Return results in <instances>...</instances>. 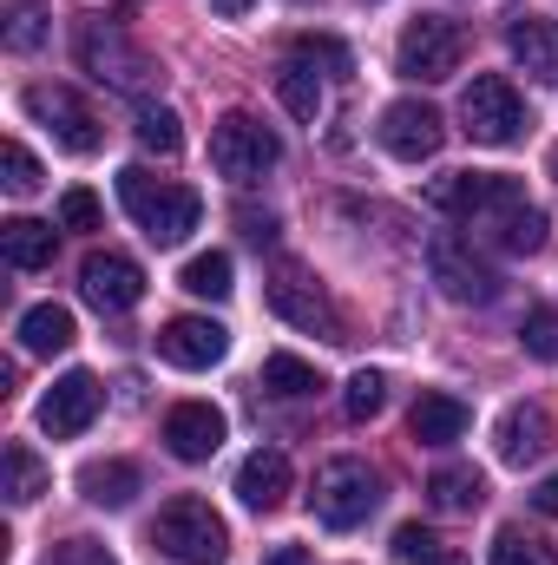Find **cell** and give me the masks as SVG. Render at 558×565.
I'll list each match as a JSON object with an SVG mask.
<instances>
[{
	"instance_id": "obj_2",
	"label": "cell",
	"mask_w": 558,
	"mask_h": 565,
	"mask_svg": "<svg viewBox=\"0 0 558 565\" xmlns=\"http://www.w3.org/2000/svg\"><path fill=\"white\" fill-rule=\"evenodd\" d=\"M151 546H158L164 559H178V565H217L224 553H230V526H224V513H217L211 500L178 493V500L158 507V520H151Z\"/></svg>"
},
{
	"instance_id": "obj_11",
	"label": "cell",
	"mask_w": 558,
	"mask_h": 565,
	"mask_svg": "<svg viewBox=\"0 0 558 565\" xmlns=\"http://www.w3.org/2000/svg\"><path fill=\"white\" fill-rule=\"evenodd\" d=\"M20 106H26V119H40V126L53 132V145H66L73 158H93V151L106 145L99 113H93L73 86H26V93H20Z\"/></svg>"
},
{
	"instance_id": "obj_38",
	"label": "cell",
	"mask_w": 558,
	"mask_h": 565,
	"mask_svg": "<svg viewBox=\"0 0 558 565\" xmlns=\"http://www.w3.org/2000/svg\"><path fill=\"white\" fill-rule=\"evenodd\" d=\"M60 231H99V198L93 191H66L60 198Z\"/></svg>"
},
{
	"instance_id": "obj_6",
	"label": "cell",
	"mask_w": 558,
	"mask_h": 565,
	"mask_svg": "<svg viewBox=\"0 0 558 565\" xmlns=\"http://www.w3.org/2000/svg\"><path fill=\"white\" fill-rule=\"evenodd\" d=\"M79 66L99 79V86H112V93H132L144 99L151 86H158V66H151V53L132 46L112 20H86L79 26Z\"/></svg>"
},
{
	"instance_id": "obj_39",
	"label": "cell",
	"mask_w": 558,
	"mask_h": 565,
	"mask_svg": "<svg viewBox=\"0 0 558 565\" xmlns=\"http://www.w3.org/2000/svg\"><path fill=\"white\" fill-rule=\"evenodd\" d=\"M46 565H119L99 540H66V546H53V559Z\"/></svg>"
},
{
	"instance_id": "obj_22",
	"label": "cell",
	"mask_w": 558,
	"mask_h": 565,
	"mask_svg": "<svg viewBox=\"0 0 558 565\" xmlns=\"http://www.w3.org/2000/svg\"><path fill=\"white\" fill-rule=\"evenodd\" d=\"M73 309L66 302H33L26 316H20V349L26 355H66L73 349Z\"/></svg>"
},
{
	"instance_id": "obj_12",
	"label": "cell",
	"mask_w": 558,
	"mask_h": 565,
	"mask_svg": "<svg viewBox=\"0 0 558 565\" xmlns=\"http://www.w3.org/2000/svg\"><path fill=\"white\" fill-rule=\"evenodd\" d=\"M99 408H106V388H99V375L73 369V375H60V382L40 395V434H53V440H73V434H86V427L99 422Z\"/></svg>"
},
{
	"instance_id": "obj_7",
	"label": "cell",
	"mask_w": 558,
	"mask_h": 565,
	"mask_svg": "<svg viewBox=\"0 0 558 565\" xmlns=\"http://www.w3.org/2000/svg\"><path fill=\"white\" fill-rule=\"evenodd\" d=\"M460 60H466V33H460L447 13H415V20L401 26V40H395V73H401V79H420V86L453 79Z\"/></svg>"
},
{
	"instance_id": "obj_31",
	"label": "cell",
	"mask_w": 558,
	"mask_h": 565,
	"mask_svg": "<svg viewBox=\"0 0 558 565\" xmlns=\"http://www.w3.org/2000/svg\"><path fill=\"white\" fill-rule=\"evenodd\" d=\"M0 7H7V46L33 53L46 40V0H0Z\"/></svg>"
},
{
	"instance_id": "obj_40",
	"label": "cell",
	"mask_w": 558,
	"mask_h": 565,
	"mask_svg": "<svg viewBox=\"0 0 558 565\" xmlns=\"http://www.w3.org/2000/svg\"><path fill=\"white\" fill-rule=\"evenodd\" d=\"M237 224H244L250 244H270V237H277V217H270V211H264V217H257V211H237Z\"/></svg>"
},
{
	"instance_id": "obj_27",
	"label": "cell",
	"mask_w": 558,
	"mask_h": 565,
	"mask_svg": "<svg viewBox=\"0 0 558 565\" xmlns=\"http://www.w3.org/2000/svg\"><path fill=\"white\" fill-rule=\"evenodd\" d=\"M264 388H270L277 402H302V395H315V388H322V369H309L302 355L277 349V355H264Z\"/></svg>"
},
{
	"instance_id": "obj_15",
	"label": "cell",
	"mask_w": 558,
	"mask_h": 565,
	"mask_svg": "<svg viewBox=\"0 0 558 565\" xmlns=\"http://www.w3.org/2000/svg\"><path fill=\"white\" fill-rule=\"evenodd\" d=\"M158 355H164L171 369H217V362L230 355V329L211 322V316H171V322L158 329Z\"/></svg>"
},
{
	"instance_id": "obj_10",
	"label": "cell",
	"mask_w": 558,
	"mask_h": 565,
	"mask_svg": "<svg viewBox=\"0 0 558 565\" xmlns=\"http://www.w3.org/2000/svg\"><path fill=\"white\" fill-rule=\"evenodd\" d=\"M427 277L440 282V296L447 302H493L500 296V270L473 250V237H460V231H440L433 244H427Z\"/></svg>"
},
{
	"instance_id": "obj_34",
	"label": "cell",
	"mask_w": 558,
	"mask_h": 565,
	"mask_svg": "<svg viewBox=\"0 0 558 565\" xmlns=\"http://www.w3.org/2000/svg\"><path fill=\"white\" fill-rule=\"evenodd\" d=\"M0 171H7V191H13V198H33V191H40V164H33V151L20 139L0 145Z\"/></svg>"
},
{
	"instance_id": "obj_24",
	"label": "cell",
	"mask_w": 558,
	"mask_h": 565,
	"mask_svg": "<svg viewBox=\"0 0 558 565\" xmlns=\"http://www.w3.org/2000/svg\"><path fill=\"white\" fill-rule=\"evenodd\" d=\"M427 500H433L440 513H473V507L486 500V473H480V467H433V473H427Z\"/></svg>"
},
{
	"instance_id": "obj_41",
	"label": "cell",
	"mask_w": 558,
	"mask_h": 565,
	"mask_svg": "<svg viewBox=\"0 0 558 565\" xmlns=\"http://www.w3.org/2000/svg\"><path fill=\"white\" fill-rule=\"evenodd\" d=\"M533 507H539L546 520H558V473H546V480L533 487Z\"/></svg>"
},
{
	"instance_id": "obj_13",
	"label": "cell",
	"mask_w": 558,
	"mask_h": 565,
	"mask_svg": "<svg viewBox=\"0 0 558 565\" xmlns=\"http://www.w3.org/2000/svg\"><path fill=\"white\" fill-rule=\"evenodd\" d=\"M375 139H382V151H388V158L420 164V158H433V151H440L447 126H440V113H433V106H420V99H395V106H382Z\"/></svg>"
},
{
	"instance_id": "obj_20",
	"label": "cell",
	"mask_w": 558,
	"mask_h": 565,
	"mask_svg": "<svg viewBox=\"0 0 558 565\" xmlns=\"http://www.w3.org/2000/svg\"><path fill=\"white\" fill-rule=\"evenodd\" d=\"M506 46H513V60H519L539 86H558V26L546 13H519V20L506 26Z\"/></svg>"
},
{
	"instance_id": "obj_44",
	"label": "cell",
	"mask_w": 558,
	"mask_h": 565,
	"mask_svg": "<svg viewBox=\"0 0 558 565\" xmlns=\"http://www.w3.org/2000/svg\"><path fill=\"white\" fill-rule=\"evenodd\" d=\"M427 565H466V559H460V553H447V546H440V553H433V559H427Z\"/></svg>"
},
{
	"instance_id": "obj_3",
	"label": "cell",
	"mask_w": 558,
	"mask_h": 565,
	"mask_svg": "<svg viewBox=\"0 0 558 565\" xmlns=\"http://www.w3.org/2000/svg\"><path fill=\"white\" fill-rule=\"evenodd\" d=\"M382 507V473L355 454H335L315 467V487H309V513L329 526V533H355L368 513Z\"/></svg>"
},
{
	"instance_id": "obj_18",
	"label": "cell",
	"mask_w": 558,
	"mask_h": 565,
	"mask_svg": "<svg viewBox=\"0 0 558 565\" xmlns=\"http://www.w3.org/2000/svg\"><path fill=\"white\" fill-rule=\"evenodd\" d=\"M289 454L282 447H257L244 467H237V500L250 507V513H277L282 500H289Z\"/></svg>"
},
{
	"instance_id": "obj_36",
	"label": "cell",
	"mask_w": 558,
	"mask_h": 565,
	"mask_svg": "<svg viewBox=\"0 0 558 565\" xmlns=\"http://www.w3.org/2000/svg\"><path fill=\"white\" fill-rule=\"evenodd\" d=\"M493 565H546V553H539V540H526L519 526H500V533H493Z\"/></svg>"
},
{
	"instance_id": "obj_4",
	"label": "cell",
	"mask_w": 558,
	"mask_h": 565,
	"mask_svg": "<svg viewBox=\"0 0 558 565\" xmlns=\"http://www.w3.org/2000/svg\"><path fill=\"white\" fill-rule=\"evenodd\" d=\"M460 132L473 145H519L533 132V113L506 73H473L460 93Z\"/></svg>"
},
{
	"instance_id": "obj_28",
	"label": "cell",
	"mask_w": 558,
	"mask_h": 565,
	"mask_svg": "<svg viewBox=\"0 0 558 565\" xmlns=\"http://www.w3.org/2000/svg\"><path fill=\"white\" fill-rule=\"evenodd\" d=\"M277 93H282V106H289L302 126H315V119H322V79H315L302 60H289V66L277 73Z\"/></svg>"
},
{
	"instance_id": "obj_23",
	"label": "cell",
	"mask_w": 558,
	"mask_h": 565,
	"mask_svg": "<svg viewBox=\"0 0 558 565\" xmlns=\"http://www.w3.org/2000/svg\"><path fill=\"white\" fill-rule=\"evenodd\" d=\"M144 487V473L132 467V460H86L79 467V493L93 500V507H132V493Z\"/></svg>"
},
{
	"instance_id": "obj_19",
	"label": "cell",
	"mask_w": 558,
	"mask_h": 565,
	"mask_svg": "<svg viewBox=\"0 0 558 565\" xmlns=\"http://www.w3.org/2000/svg\"><path fill=\"white\" fill-rule=\"evenodd\" d=\"M466 427H473V408L460 395H447V388H420V402L408 408V434L420 447H453Z\"/></svg>"
},
{
	"instance_id": "obj_30",
	"label": "cell",
	"mask_w": 558,
	"mask_h": 565,
	"mask_svg": "<svg viewBox=\"0 0 558 565\" xmlns=\"http://www.w3.org/2000/svg\"><path fill=\"white\" fill-rule=\"evenodd\" d=\"M342 408H348V422H375L388 408V375L382 369H355L348 388H342Z\"/></svg>"
},
{
	"instance_id": "obj_16",
	"label": "cell",
	"mask_w": 558,
	"mask_h": 565,
	"mask_svg": "<svg viewBox=\"0 0 558 565\" xmlns=\"http://www.w3.org/2000/svg\"><path fill=\"white\" fill-rule=\"evenodd\" d=\"M493 447H500L506 467L546 460V447H552V415H546L539 402H513V408L500 415V427H493Z\"/></svg>"
},
{
	"instance_id": "obj_33",
	"label": "cell",
	"mask_w": 558,
	"mask_h": 565,
	"mask_svg": "<svg viewBox=\"0 0 558 565\" xmlns=\"http://www.w3.org/2000/svg\"><path fill=\"white\" fill-rule=\"evenodd\" d=\"M519 342H526V355H539V362H558V309H526V322H519Z\"/></svg>"
},
{
	"instance_id": "obj_45",
	"label": "cell",
	"mask_w": 558,
	"mask_h": 565,
	"mask_svg": "<svg viewBox=\"0 0 558 565\" xmlns=\"http://www.w3.org/2000/svg\"><path fill=\"white\" fill-rule=\"evenodd\" d=\"M552 178H558V145H552Z\"/></svg>"
},
{
	"instance_id": "obj_32",
	"label": "cell",
	"mask_w": 558,
	"mask_h": 565,
	"mask_svg": "<svg viewBox=\"0 0 558 565\" xmlns=\"http://www.w3.org/2000/svg\"><path fill=\"white\" fill-rule=\"evenodd\" d=\"M139 145L144 151H158V158H178V151H184V126H178V113H171V106H139Z\"/></svg>"
},
{
	"instance_id": "obj_14",
	"label": "cell",
	"mask_w": 558,
	"mask_h": 565,
	"mask_svg": "<svg viewBox=\"0 0 558 565\" xmlns=\"http://www.w3.org/2000/svg\"><path fill=\"white\" fill-rule=\"evenodd\" d=\"M79 289H86L93 309L126 316V309H139V296H144V270L126 250H93V257L79 264Z\"/></svg>"
},
{
	"instance_id": "obj_9",
	"label": "cell",
	"mask_w": 558,
	"mask_h": 565,
	"mask_svg": "<svg viewBox=\"0 0 558 565\" xmlns=\"http://www.w3.org/2000/svg\"><path fill=\"white\" fill-rule=\"evenodd\" d=\"M277 158H282V139L264 119H250V113H224V119H217V132H211V164H217L230 184H257Z\"/></svg>"
},
{
	"instance_id": "obj_8",
	"label": "cell",
	"mask_w": 558,
	"mask_h": 565,
	"mask_svg": "<svg viewBox=\"0 0 558 565\" xmlns=\"http://www.w3.org/2000/svg\"><path fill=\"white\" fill-rule=\"evenodd\" d=\"M264 296H270V309H277L289 329H309V335L348 342V322H342V309L329 302L322 277H309L302 264H277V270H270V282H264Z\"/></svg>"
},
{
	"instance_id": "obj_21",
	"label": "cell",
	"mask_w": 558,
	"mask_h": 565,
	"mask_svg": "<svg viewBox=\"0 0 558 565\" xmlns=\"http://www.w3.org/2000/svg\"><path fill=\"white\" fill-rule=\"evenodd\" d=\"M53 250H60V231L53 224H40V217H7L0 224V257L13 270H46Z\"/></svg>"
},
{
	"instance_id": "obj_26",
	"label": "cell",
	"mask_w": 558,
	"mask_h": 565,
	"mask_svg": "<svg viewBox=\"0 0 558 565\" xmlns=\"http://www.w3.org/2000/svg\"><path fill=\"white\" fill-rule=\"evenodd\" d=\"M546 237H552V224H546V211H539V204H519V211H506V217L493 224V244H500V250H513V257L546 250Z\"/></svg>"
},
{
	"instance_id": "obj_29",
	"label": "cell",
	"mask_w": 558,
	"mask_h": 565,
	"mask_svg": "<svg viewBox=\"0 0 558 565\" xmlns=\"http://www.w3.org/2000/svg\"><path fill=\"white\" fill-rule=\"evenodd\" d=\"M178 282H184L191 296H204V302H224V296L237 289V282H230V257H224V250H204V257H191Z\"/></svg>"
},
{
	"instance_id": "obj_42",
	"label": "cell",
	"mask_w": 558,
	"mask_h": 565,
	"mask_svg": "<svg viewBox=\"0 0 558 565\" xmlns=\"http://www.w3.org/2000/svg\"><path fill=\"white\" fill-rule=\"evenodd\" d=\"M270 565H309V553H302V546H277V553H270Z\"/></svg>"
},
{
	"instance_id": "obj_25",
	"label": "cell",
	"mask_w": 558,
	"mask_h": 565,
	"mask_svg": "<svg viewBox=\"0 0 558 565\" xmlns=\"http://www.w3.org/2000/svg\"><path fill=\"white\" fill-rule=\"evenodd\" d=\"M0 467H7V500L13 507H33L46 487H53V473H46V460L26 447V440H7V454H0Z\"/></svg>"
},
{
	"instance_id": "obj_17",
	"label": "cell",
	"mask_w": 558,
	"mask_h": 565,
	"mask_svg": "<svg viewBox=\"0 0 558 565\" xmlns=\"http://www.w3.org/2000/svg\"><path fill=\"white\" fill-rule=\"evenodd\" d=\"M164 447L178 454V460H211L217 447H224V408H211V402H178L171 415H164Z\"/></svg>"
},
{
	"instance_id": "obj_35",
	"label": "cell",
	"mask_w": 558,
	"mask_h": 565,
	"mask_svg": "<svg viewBox=\"0 0 558 565\" xmlns=\"http://www.w3.org/2000/svg\"><path fill=\"white\" fill-rule=\"evenodd\" d=\"M296 60H302V66H315V60H322L335 79L355 66V60H348V46H342V40H329V33H302V40H296Z\"/></svg>"
},
{
	"instance_id": "obj_37",
	"label": "cell",
	"mask_w": 558,
	"mask_h": 565,
	"mask_svg": "<svg viewBox=\"0 0 558 565\" xmlns=\"http://www.w3.org/2000/svg\"><path fill=\"white\" fill-rule=\"evenodd\" d=\"M433 553H440V540H433V533H427L420 520H408V526H395V559H401V565H427Z\"/></svg>"
},
{
	"instance_id": "obj_5",
	"label": "cell",
	"mask_w": 558,
	"mask_h": 565,
	"mask_svg": "<svg viewBox=\"0 0 558 565\" xmlns=\"http://www.w3.org/2000/svg\"><path fill=\"white\" fill-rule=\"evenodd\" d=\"M519 204H526V184L506 178V171H447V178L427 184V211H440V217H473V224L486 217V224H500Z\"/></svg>"
},
{
	"instance_id": "obj_43",
	"label": "cell",
	"mask_w": 558,
	"mask_h": 565,
	"mask_svg": "<svg viewBox=\"0 0 558 565\" xmlns=\"http://www.w3.org/2000/svg\"><path fill=\"white\" fill-rule=\"evenodd\" d=\"M211 13H224V20H237V13H250V0H211Z\"/></svg>"
},
{
	"instance_id": "obj_1",
	"label": "cell",
	"mask_w": 558,
	"mask_h": 565,
	"mask_svg": "<svg viewBox=\"0 0 558 565\" xmlns=\"http://www.w3.org/2000/svg\"><path fill=\"white\" fill-rule=\"evenodd\" d=\"M119 204L132 211V224H139L158 250L184 244V237L197 231V217H204V198H197L191 184H164V178H151L144 164H126V171H119Z\"/></svg>"
}]
</instances>
